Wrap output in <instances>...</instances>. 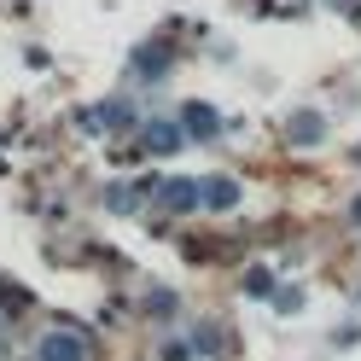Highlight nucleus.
<instances>
[{
	"mask_svg": "<svg viewBox=\"0 0 361 361\" xmlns=\"http://www.w3.org/2000/svg\"><path fill=\"white\" fill-rule=\"evenodd\" d=\"M157 204H164L169 216L192 210V204H198V175H169L164 187H157Z\"/></svg>",
	"mask_w": 361,
	"mask_h": 361,
	"instance_id": "obj_1",
	"label": "nucleus"
},
{
	"mask_svg": "<svg viewBox=\"0 0 361 361\" xmlns=\"http://www.w3.org/2000/svg\"><path fill=\"white\" fill-rule=\"evenodd\" d=\"M198 204L204 210H233L239 204V180L233 175H204L198 180Z\"/></svg>",
	"mask_w": 361,
	"mask_h": 361,
	"instance_id": "obj_2",
	"label": "nucleus"
},
{
	"mask_svg": "<svg viewBox=\"0 0 361 361\" xmlns=\"http://www.w3.org/2000/svg\"><path fill=\"white\" fill-rule=\"evenodd\" d=\"M180 128H187V140H216V134H221V117H216V111L210 105H180Z\"/></svg>",
	"mask_w": 361,
	"mask_h": 361,
	"instance_id": "obj_3",
	"label": "nucleus"
},
{
	"mask_svg": "<svg viewBox=\"0 0 361 361\" xmlns=\"http://www.w3.org/2000/svg\"><path fill=\"white\" fill-rule=\"evenodd\" d=\"M35 361H87V344L71 338V332H47L41 350H35Z\"/></svg>",
	"mask_w": 361,
	"mask_h": 361,
	"instance_id": "obj_4",
	"label": "nucleus"
},
{
	"mask_svg": "<svg viewBox=\"0 0 361 361\" xmlns=\"http://www.w3.org/2000/svg\"><path fill=\"white\" fill-rule=\"evenodd\" d=\"M146 146L152 152H180V146H187V128H180V123H146Z\"/></svg>",
	"mask_w": 361,
	"mask_h": 361,
	"instance_id": "obj_5",
	"label": "nucleus"
},
{
	"mask_svg": "<svg viewBox=\"0 0 361 361\" xmlns=\"http://www.w3.org/2000/svg\"><path fill=\"white\" fill-rule=\"evenodd\" d=\"M286 134H291V146H314L321 140V117H314V111H298V117L286 123Z\"/></svg>",
	"mask_w": 361,
	"mask_h": 361,
	"instance_id": "obj_6",
	"label": "nucleus"
},
{
	"mask_svg": "<svg viewBox=\"0 0 361 361\" xmlns=\"http://www.w3.org/2000/svg\"><path fill=\"white\" fill-rule=\"evenodd\" d=\"M245 298H274V268H245Z\"/></svg>",
	"mask_w": 361,
	"mask_h": 361,
	"instance_id": "obj_7",
	"label": "nucleus"
},
{
	"mask_svg": "<svg viewBox=\"0 0 361 361\" xmlns=\"http://www.w3.org/2000/svg\"><path fill=\"white\" fill-rule=\"evenodd\" d=\"M99 117H105L111 128H134V111H128V105H117V99H105V105H99Z\"/></svg>",
	"mask_w": 361,
	"mask_h": 361,
	"instance_id": "obj_8",
	"label": "nucleus"
},
{
	"mask_svg": "<svg viewBox=\"0 0 361 361\" xmlns=\"http://www.w3.org/2000/svg\"><path fill=\"white\" fill-rule=\"evenodd\" d=\"M350 228H361V192L350 198Z\"/></svg>",
	"mask_w": 361,
	"mask_h": 361,
	"instance_id": "obj_9",
	"label": "nucleus"
},
{
	"mask_svg": "<svg viewBox=\"0 0 361 361\" xmlns=\"http://www.w3.org/2000/svg\"><path fill=\"white\" fill-rule=\"evenodd\" d=\"M350 157H355V164H361V146H355V152H350Z\"/></svg>",
	"mask_w": 361,
	"mask_h": 361,
	"instance_id": "obj_10",
	"label": "nucleus"
}]
</instances>
